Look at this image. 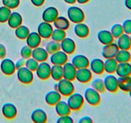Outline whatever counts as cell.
<instances>
[{"label":"cell","instance_id":"obj_1","mask_svg":"<svg viewBox=\"0 0 131 123\" xmlns=\"http://www.w3.org/2000/svg\"><path fill=\"white\" fill-rule=\"evenodd\" d=\"M54 90L58 91L61 96L68 97L75 92V87L72 81L62 78L55 85Z\"/></svg>","mask_w":131,"mask_h":123},{"label":"cell","instance_id":"obj_2","mask_svg":"<svg viewBox=\"0 0 131 123\" xmlns=\"http://www.w3.org/2000/svg\"><path fill=\"white\" fill-rule=\"evenodd\" d=\"M67 16L69 20L73 23H83L85 19V14L81 8L71 6L67 9Z\"/></svg>","mask_w":131,"mask_h":123},{"label":"cell","instance_id":"obj_3","mask_svg":"<svg viewBox=\"0 0 131 123\" xmlns=\"http://www.w3.org/2000/svg\"><path fill=\"white\" fill-rule=\"evenodd\" d=\"M67 104L71 110L78 111L81 109L84 102V96L78 92H73L72 94L68 96Z\"/></svg>","mask_w":131,"mask_h":123},{"label":"cell","instance_id":"obj_4","mask_svg":"<svg viewBox=\"0 0 131 123\" xmlns=\"http://www.w3.org/2000/svg\"><path fill=\"white\" fill-rule=\"evenodd\" d=\"M84 98L89 105L97 106L101 102V96L99 92L92 87H88L84 91Z\"/></svg>","mask_w":131,"mask_h":123},{"label":"cell","instance_id":"obj_5","mask_svg":"<svg viewBox=\"0 0 131 123\" xmlns=\"http://www.w3.org/2000/svg\"><path fill=\"white\" fill-rule=\"evenodd\" d=\"M17 77L20 83L28 85L33 82L34 79L33 72L26 66L23 67L17 70Z\"/></svg>","mask_w":131,"mask_h":123},{"label":"cell","instance_id":"obj_6","mask_svg":"<svg viewBox=\"0 0 131 123\" xmlns=\"http://www.w3.org/2000/svg\"><path fill=\"white\" fill-rule=\"evenodd\" d=\"M51 66L47 61L39 62L36 74L39 79L42 80H46L51 77Z\"/></svg>","mask_w":131,"mask_h":123},{"label":"cell","instance_id":"obj_7","mask_svg":"<svg viewBox=\"0 0 131 123\" xmlns=\"http://www.w3.org/2000/svg\"><path fill=\"white\" fill-rule=\"evenodd\" d=\"M104 80L106 90L111 93H115L118 90V78H116L113 74H109L106 76Z\"/></svg>","mask_w":131,"mask_h":123},{"label":"cell","instance_id":"obj_8","mask_svg":"<svg viewBox=\"0 0 131 123\" xmlns=\"http://www.w3.org/2000/svg\"><path fill=\"white\" fill-rule=\"evenodd\" d=\"M1 72L6 76H11L15 73L16 67L14 61L10 58H3L0 61Z\"/></svg>","mask_w":131,"mask_h":123},{"label":"cell","instance_id":"obj_9","mask_svg":"<svg viewBox=\"0 0 131 123\" xmlns=\"http://www.w3.org/2000/svg\"><path fill=\"white\" fill-rule=\"evenodd\" d=\"M75 79L81 83H88L92 79V72L88 67L78 69L75 75Z\"/></svg>","mask_w":131,"mask_h":123},{"label":"cell","instance_id":"obj_10","mask_svg":"<svg viewBox=\"0 0 131 123\" xmlns=\"http://www.w3.org/2000/svg\"><path fill=\"white\" fill-rule=\"evenodd\" d=\"M50 61L52 65H63L68 61V55L60 49L51 54L50 56Z\"/></svg>","mask_w":131,"mask_h":123},{"label":"cell","instance_id":"obj_11","mask_svg":"<svg viewBox=\"0 0 131 123\" xmlns=\"http://www.w3.org/2000/svg\"><path fill=\"white\" fill-rule=\"evenodd\" d=\"M53 29V27L51 25V23L43 21L38 24V28H37V32L42 37V38L48 39L51 37Z\"/></svg>","mask_w":131,"mask_h":123},{"label":"cell","instance_id":"obj_12","mask_svg":"<svg viewBox=\"0 0 131 123\" xmlns=\"http://www.w3.org/2000/svg\"><path fill=\"white\" fill-rule=\"evenodd\" d=\"M118 51L119 48L117 44L113 42L109 44L104 45L102 50V56L105 59L115 58Z\"/></svg>","mask_w":131,"mask_h":123},{"label":"cell","instance_id":"obj_13","mask_svg":"<svg viewBox=\"0 0 131 123\" xmlns=\"http://www.w3.org/2000/svg\"><path fill=\"white\" fill-rule=\"evenodd\" d=\"M60 47L63 51L67 55H72L76 49V44L72 38L70 37H65L62 41L60 42Z\"/></svg>","mask_w":131,"mask_h":123},{"label":"cell","instance_id":"obj_14","mask_svg":"<svg viewBox=\"0 0 131 123\" xmlns=\"http://www.w3.org/2000/svg\"><path fill=\"white\" fill-rule=\"evenodd\" d=\"M1 111L3 115L7 119H14L17 114L16 106L12 102H6L2 106Z\"/></svg>","mask_w":131,"mask_h":123},{"label":"cell","instance_id":"obj_15","mask_svg":"<svg viewBox=\"0 0 131 123\" xmlns=\"http://www.w3.org/2000/svg\"><path fill=\"white\" fill-rule=\"evenodd\" d=\"M59 15L58 10L54 6H49L46 8L42 12V18L43 21L47 23H53L54 20Z\"/></svg>","mask_w":131,"mask_h":123},{"label":"cell","instance_id":"obj_16","mask_svg":"<svg viewBox=\"0 0 131 123\" xmlns=\"http://www.w3.org/2000/svg\"><path fill=\"white\" fill-rule=\"evenodd\" d=\"M63 78L73 81L75 79L77 69L71 62L65 63L63 65Z\"/></svg>","mask_w":131,"mask_h":123},{"label":"cell","instance_id":"obj_17","mask_svg":"<svg viewBox=\"0 0 131 123\" xmlns=\"http://www.w3.org/2000/svg\"><path fill=\"white\" fill-rule=\"evenodd\" d=\"M90 69L93 73L101 75L104 73V63L101 58H95L90 61Z\"/></svg>","mask_w":131,"mask_h":123},{"label":"cell","instance_id":"obj_18","mask_svg":"<svg viewBox=\"0 0 131 123\" xmlns=\"http://www.w3.org/2000/svg\"><path fill=\"white\" fill-rule=\"evenodd\" d=\"M90 60L85 55H76L72 58L71 63L77 69L81 68L89 67Z\"/></svg>","mask_w":131,"mask_h":123},{"label":"cell","instance_id":"obj_19","mask_svg":"<svg viewBox=\"0 0 131 123\" xmlns=\"http://www.w3.org/2000/svg\"><path fill=\"white\" fill-rule=\"evenodd\" d=\"M49 54L47 53L46 49L43 47L38 46V47L33 48L32 50L31 57L37 60L38 62L46 61L49 57Z\"/></svg>","mask_w":131,"mask_h":123},{"label":"cell","instance_id":"obj_20","mask_svg":"<svg viewBox=\"0 0 131 123\" xmlns=\"http://www.w3.org/2000/svg\"><path fill=\"white\" fill-rule=\"evenodd\" d=\"M31 119L35 123H45L47 122V115L46 111L41 108H37L32 111Z\"/></svg>","mask_w":131,"mask_h":123},{"label":"cell","instance_id":"obj_21","mask_svg":"<svg viewBox=\"0 0 131 123\" xmlns=\"http://www.w3.org/2000/svg\"><path fill=\"white\" fill-rule=\"evenodd\" d=\"M26 44L32 49L40 46L42 42V37L40 36L37 32H32L29 33L27 38H26Z\"/></svg>","mask_w":131,"mask_h":123},{"label":"cell","instance_id":"obj_22","mask_svg":"<svg viewBox=\"0 0 131 123\" xmlns=\"http://www.w3.org/2000/svg\"><path fill=\"white\" fill-rule=\"evenodd\" d=\"M61 95L58 90H54L47 92L45 96V101L47 105L54 106L57 102L61 100Z\"/></svg>","mask_w":131,"mask_h":123},{"label":"cell","instance_id":"obj_23","mask_svg":"<svg viewBox=\"0 0 131 123\" xmlns=\"http://www.w3.org/2000/svg\"><path fill=\"white\" fill-rule=\"evenodd\" d=\"M74 33L77 37L79 38H86L90 34V28L88 26L83 23L75 24L74 28Z\"/></svg>","mask_w":131,"mask_h":123},{"label":"cell","instance_id":"obj_24","mask_svg":"<svg viewBox=\"0 0 131 123\" xmlns=\"http://www.w3.org/2000/svg\"><path fill=\"white\" fill-rule=\"evenodd\" d=\"M99 41L103 45L109 44L114 42L115 38L111 34V32L107 29H102L97 34Z\"/></svg>","mask_w":131,"mask_h":123},{"label":"cell","instance_id":"obj_25","mask_svg":"<svg viewBox=\"0 0 131 123\" xmlns=\"http://www.w3.org/2000/svg\"><path fill=\"white\" fill-rule=\"evenodd\" d=\"M115 73L118 76H131V64L130 62L118 63Z\"/></svg>","mask_w":131,"mask_h":123},{"label":"cell","instance_id":"obj_26","mask_svg":"<svg viewBox=\"0 0 131 123\" xmlns=\"http://www.w3.org/2000/svg\"><path fill=\"white\" fill-rule=\"evenodd\" d=\"M23 17L19 12H13L10 14V17L8 19L7 23L10 28L15 29L18 26L21 25L22 23H23Z\"/></svg>","mask_w":131,"mask_h":123},{"label":"cell","instance_id":"obj_27","mask_svg":"<svg viewBox=\"0 0 131 123\" xmlns=\"http://www.w3.org/2000/svg\"><path fill=\"white\" fill-rule=\"evenodd\" d=\"M54 106L55 111L59 116L70 115L71 113V109L70 108L67 101L60 100L54 105Z\"/></svg>","mask_w":131,"mask_h":123},{"label":"cell","instance_id":"obj_28","mask_svg":"<svg viewBox=\"0 0 131 123\" xmlns=\"http://www.w3.org/2000/svg\"><path fill=\"white\" fill-rule=\"evenodd\" d=\"M116 44L119 49L129 50L131 48L129 35L124 33L121 36L117 38Z\"/></svg>","mask_w":131,"mask_h":123},{"label":"cell","instance_id":"obj_29","mask_svg":"<svg viewBox=\"0 0 131 123\" xmlns=\"http://www.w3.org/2000/svg\"><path fill=\"white\" fill-rule=\"evenodd\" d=\"M118 88L124 92H128L131 89V76H123L118 78Z\"/></svg>","mask_w":131,"mask_h":123},{"label":"cell","instance_id":"obj_30","mask_svg":"<svg viewBox=\"0 0 131 123\" xmlns=\"http://www.w3.org/2000/svg\"><path fill=\"white\" fill-rule=\"evenodd\" d=\"M53 25L54 26L55 28L67 30L70 27V20L65 17L58 15V17L54 20Z\"/></svg>","mask_w":131,"mask_h":123},{"label":"cell","instance_id":"obj_31","mask_svg":"<svg viewBox=\"0 0 131 123\" xmlns=\"http://www.w3.org/2000/svg\"><path fill=\"white\" fill-rule=\"evenodd\" d=\"M51 77L56 81H58L63 78V65H53L51 66Z\"/></svg>","mask_w":131,"mask_h":123},{"label":"cell","instance_id":"obj_32","mask_svg":"<svg viewBox=\"0 0 131 123\" xmlns=\"http://www.w3.org/2000/svg\"><path fill=\"white\" fill-rule=\"evenodd\" d=\"M104 63V71L108 74H113L116 72L118 65V61L115 58L106 59Z\"/></svg>","mask_w":131,"mask_h":123},{"label":"cell","instance_id":"obj_33","mask_svg":"<svg viewBox=\"0 0 131 123\" xmlns=\"http://www.w3.org/2000/svg\"><path fill=\"white\" fill-rule=\"evenodd\" d=\"M115 58L118 63L130 62L131 60V53L129 50L119 49Z\"/></svg>","mask_w":131,"mask_h":123},{"label":"cell","instance_id":"obj_34","mask_svg":"<svg viewBox=\"0 0 131 123\" xmlns=\"http://www.w3.org/2000/svg\"><path fill=\"white\" fill-rule=\"evenodd\" d=\"M30 33L29 28L26 26L20 25L15 29V35L17 38L20 40H24Z\"/></svg>","mask_w":131,"mask_h":123},{"label":"cell","instance_id":"obj_35","mask_svg":"<svg viewBox=\"0 0 131 123\" xmlns=\"http://www.w3.org/2000/svg\"><path fill=\"white\" fill-rule=\"evenodd\" d=\"M91 86L93 88L101 93H104L106 92V88H105L104 80L102 78H95L93 79L91 83Z\"/></svg>","mask_w":131,"mask_h":123},{"label":"cell","instance_id":"obj_36","mask_svg":"<svg viewBox=\"0 0 131 123\" xmlns=\"http://www.w3.org/2000/svg\"><path fill=\"white\" fill-rule=\"evenodd\" d=\"M66 36L67 33L65 30L55 28V29H53V31H52L51 38H52V40H53L60 42L66 37Z\"/></svg>","mask_w":131,"mask_h":123},{"label":"cell","instance_id":"obj_37","mask_svg":"<svg viewBox=\"0 0 131 123\" xmlns=\"http://www.w3.org/2000/svg\"><path fill=\"white\" fill-rule=\"evenodd\" d=\"M45 49H46V51H47V53L49 55H51V54L54 53L56 51L61 49L60 42H56V41L53 40H52L51 41H49L46 44Z\"/></svg>","mask_w":131,"mask_h":123},{"label":"cell","instance_id":"obj_38","mask_svg":"<svg viewBox=\"0 0 131 123\" xmlns=\"http://www.w3.org/2000/svg\"><path fill=\"white\" fill-rule=\"evenodd\" d=\"M11 13V9L4 5L1 6L0 7V23H6Z\"/></svg>","mask_w":131,"mask_h":123},{"label":"cell","instance_id":"obj_39","mask_svg":"<svg viewBox=\"0 0 131 123\" xmlns=\"http://www.w3.org/2000/svg\"><path fill=\"white\" fill-rule=\"evenodd\" d=\"M110 32L115 38H118L120 36H121L124 33L122 25L121 24H119V23L113 24L111 26Z\"/></svg>","mask_w":131,"mask_h":123},{"label":"cell","instance_id":"obj_40","mask_svg":"<svg viewBox=\"0 0 131 123\" xmlns=\"http://www.w3.org/2000/svg\"><path fill=\"white\" fill-rule=\"evenodd\" d=\"M38 64H39V62L33 57H30L26 60L25 66L33 72H35L38 67Z\"/></svg>","mask_w":131,"mask_h":123},{"label":"cell","instance_id":"obj_41","mask_svg":"<svg viewBox=\"0 0 131 123\" xmlns=\"http://www.w3.org/2000/svg\"><path fill=\"white\" fill-rule=\"evenodd\" d=\"M32 50H33V49L29 47V46H28V45L24 46L20 49V56H21L22 58L26 59V60L31 57Z\"/></svg>","mask_w":131,"mask_h":123},{"label":"cell","instance_id":"obj_42","mask_svg":"<svg viewBox=\"0 0 131 123\" xmlns=\"http://www.w3.org/2000/svg\"><path fill=\"white\" fill-rule=\"evenodd\" d=\"M3 5L10 9H15L20 5V0H2Z\"/></svg>","mask_w":131,"mask_h":123},{"label":"cell","instance_id":"obj_43","mask_svg":"<svg viewBox=\"0 0 131 123\" xmlns=\"http://www.w3.org/2000/svg\"><path fill=\"white\" fill-rule=\"evenodd\" d=\"M123 29L124 32L126 34L130 35L131 34V19H125L122 23Z\"/></svg>","mask_w":131,"mask_h":123},{"label":"cell","instance_id":"obj_44","mask_svg":"<svg viewBox=\"0 0 131 123\" xmlns=\"http://www.w3.org/2000/svg\"><path fill=\"white\" fill-rule=\"evenodd\" d=\"M57 123H73L74 120L69 115H62L59 117L58 119L56 120Z\"/></svg>","mask_w":131,"mask_h":123},{"label":"cell","instance_id":"obj_45","mask_svg":"<svg viewBox=\"0 0 131 123\" xmlns=\"http://www.w3.org/2000/svg\"><path fill=\"white\" fill-rule=\"evenodd\" d=\"M25 63H26V59L21 58H19V60H17L16 61V62L15 63V67L16 69H20V68L23 67L25 66Z\"/></svg>","mask_w":131,"mask_h":123},{"label":"cell","instance_id":"obj_46","mask_svg":"<svg viewBox=\"0 0 131 123\" xmlns=\"http://www.w3.org/2000/svg\"><path fill=\"white\" fill-rule=\"evenodd\" d=\"M6 55V49L3 44L0 43V59L5 58Z\"/></svg>","mask_w":131,"mask_h":123},{"label":"cell","instance_id":"obj_47","mask_svg":"<svg viewBox=\"0 0 131 123\" xmlns=\"http://www.w3.org/2000/svg\"><path fill=\"white\" fill-rule=\"evenodd\" d=\"M93 120L89 116H84L79 120V123H92Z\"/></svg>","mask_w":131,"mask_h":123},{"label":"cell","instance_id":"obj_48","mask_svg":"<svg viewBox=\"0 0 131 123\" xmlns=\"http://www.w3.org/2000/svg\"><path fill=\"white\" fill-rule=\"evenodd\" d=\"M46 0H31V2L35 6H41L44 4Z\"/></svg>","mask_w":131,"mask_h":123},{"label":"cell","instance_id":"obj_49","mask_svg":"<svg viewBox=\"0 0 131 123\" xmlns=\"http://www.w3.org/2000/svg\"><path fill=\"white\" fill-rule=\"evenodd\" d=\"M124 4L127 8L131 10V0H125Z\"/></svg>","mask_w":131,"mask_h":123},{"label":"cell","instance_id":"obj_50","mask_svg":"<svg viewBox=\"0 0 131 123\" xmlns=\"http://www.w3.org/2000/svg\"><path fill=\"white\" fill-rule=\"evenodd\" d=\"M66 3L69 4V5H73L76 2V0H63Z\"/></svg>","mask_w":131,"mask_h":123},{"label":"cell","instance_id":"obj_51","mask_svg":"<svg viewBox=\"0 0 131 123\" xmlns=\"http://www.w3.org/2000/svg\"><path fill=\"white\" fill-rule=\"evenodd\" d=\"M90 0H76L77 2H78L80 4H85L88 3Z\"/></svg>","mask_w":131,"mask_h":123},{"label":"cell","instance_id":"obj_52","mask_svg":"<svg viewBox=\"0 0 131 123\" xmlns=\"http://www.w3.org/2000/svg\"><path fill=\"white\" fill-rule=\"evenodd\" d=\"M129 92V97H130V99H131V89L130 90H129V92Z\"/></svg>","mask_w":131,"mask_h":123},{"label":"cell","instance_id":"obj_53","mask_svg":"<svg viewBox=\"0 0 131 123\" xmlns=\"http://www.w3.org/2000/svg\"><path fill=\"white\" fill-rule=\"evenodd\" d=\"M129 37H130V46H131V34L129 35Z\"/></svg>","mask_w":131,"mask_h":123},{"label":"cell","instance_id":"obj_54","mask_svg":"<svg viewBox=\"0 0 131 123\" xmlns=\"http://www.w3.org/2000/svg\"></svg>","mask_w":131,"mask_h":123}]
</instances>
